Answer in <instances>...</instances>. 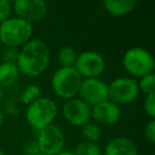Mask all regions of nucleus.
<instances>
[{"label":"nucleus","instance_id":"obj_1","mask_svg":"<svg viewBox=\"0 0 155 155\" xmlns=\"http://www.w3.org/2000/svg\"><path fill=\"white\" fill-rule=\"evenodd\" d=\"M49 61L50 50L48 46L41 39H31L21 47L16 65L19 73L35 78L45 72Z\"/></svg>","mask_w":155,"mask_h":155},{"label":"nucleus","instance_id":"obj_2","mask_svg":"<svg viewBox=\"0 0 155 155\" xmlns=\"http://www.w3.org/2000/svg\"><path fill=\"white\" fill-rule=\"evenodd\" d=\"M33 34V26L18 17H10L0 24V43L10 48L22 47Z\"/></svg>","mask_w":155,"mask_h":155},{"label":"nucleus","instance_id":"obj_3","mask_svg":"<svg viewBox=\"0 0 155 155\" xmlns=\"http://www.w3.org/2000/svg\"><path fill=\"white\" fill-rule=\"evenodd\" d=\"M82 80L83 78L74 67H60L52 75V91L64 100L73 99L79 94Z\"/></svg>","mask_w":155,"mask_h":155},{"label":"nucleus","instance_id":"obj_4","mask_svg":"<svg viewBox=\"0 0 155 155\" xmlns=\"http://www.w3.org/2000/svg\"><path fill=\"white\" fill-rule=\"evenodd\" d=\"M58 112V104L54 100L48 97H41L31 104L26 110L27 122L34 129L43 130L49 125L53 124Z\"/></svg>","mask_w":155,"mask_h":155},{"label":"nucleus","instance_id":"obj_5","mask_svg":"<svg viewBox=\"0 0 155 155\" xmlns=\"http://www.w3.org/2000/svg\"><path fill=\"white\" fill-rule=\"evenodd\" d=\"M125 71L134 79H139L153 72L155 61L149 50L142 47H133L125 51L122 58Z\"/></svg>","mask_w":155,"mask_h":155},{"label":"nucleus","instance_id":"obj_6","mask_svg":"<svg viewBox=\"0 0 155 155\" xmlns=\"http://www.w3.org/2000/svg\"><path fill=\"white\" fill-rule=\"evenodd\" d=\"M137 80L134 78H117L108 84V100L117 105H127L139 95Z\"/></svg>","mask_w":155,"mask_h":155},{"label":"nucleus","instance_id":"obj_7","mask_svg":"<svg viewBox=\"0 0 155 155\" xmlns=\"http://www.w3.org/2000/svg\"><path fill=\"white\" fill-rule=\"evenodd\" d=\"M74 68L83 79L99 78L105 70V60L96 51H84L78 54Z\"/></svg>","mask_w":155,"mask_h":155},{"label":"nucleus","instance_id":"obj_8","mask_svg":"<svg viewBox=\"0 0 155 155\" xmlns=\"http://www.w3.org/2000/svg\"><path fill=\"white\" fill-rule=\"evenodd\" d=\"M36 141L41 153L46 155H58L64 149L65 136L58 125L51 124L39 131Z\"/></svg>","mask_w":155,"mask_h":155},{"label":"nucleus","instance_id":"obj_9","mask_svg":"<svg viewBox=\"0 0 155 155\" xmlns=\"http://www.w3.org/2000/svg\"><path fill=\"white\" fill-rule=\"evenodd\" d=\"M78 95L89 106L108 100V84L99 78L83 79Z\"/></svg>","mask_w":155,"mask_h":155},{"label":"nucleus","instance_id":"obj_10","mask_svg":"<svg viewBox=\"0 0 155 155\" xmlns=\"http://www.w3.org/2000/svg\"><path fill=\"white\" fill-rule=\"evenodd\" d=\"M16 17L32 25L47 15V3L43 0H16L12 3Z\"/></svg>","mask_w":155,"mask_h":155},{"label":"nucleus","instance_id":"obj_11","mask_svg":"<svg viewBox=\"0 0 155 155\" xmlns=\"http://www.w3.org/2000/svg\"><path fill=\"white\" fill-rule=\"evenodd\" d=\"M62 114L68 123L82 127L91 121V107L80 98H73L63 104Z\"/></svg>","mask_w":155,"mask_h":155},{"label":"nucleus","instance_id":"obj_12","mask_svg":"<svg viewBox=\"0 0 155 155\" xmlns=\"http://www.w3.org/2000/svg\"><path fill=\"white\" fill-rule=\"evenodd\" d=\"M121 118L120 106L113 103L110 100L91 106V119L98 125H113L117 123Z\"/></svg>","mask_w":155,"mask_h":155},{"label":"nucleus","instance_id":"obj_13","mask_svg":"<svg viewBox=\"0 0 155 155\" xmlns=\"http://www.w3.org/2000/svg\"><path fill=\"white\" fill-rule=\"evenodd\" d=\"M104 155H138V147L130 138L115 137L106 143Z\"/></svg>","mask_w":155,"mask_h":155},{"label":"nucleus","instance_id":"obj_14","mask_svg":"<svg viewBox=\"0 0 155 155\" xmlns=\"http://www.w3.org/2000/svg\"><path fill=\"white\" fill-rule=\"evenodd\" d=\"M138 2L136 0H106L103 2L106 12L113 16H123L133 12Z\"/></svg>","mask_w":155,"mask_h":155},{"label":"nucleus","instance_id":"obj_15","mask_svg":"<svg viewBox=\"0 0 155 155\" xmlns=\"http://www.w3.org/2000/svg\"><path fill=\"white\" fill-rule=\"evenodd\" d=\"M19 70L15 63H0V87H10L18 80Z\"/></svg>","mask_w":155,"mask_h":155},{"label":"nucleus","instance_id":"obj_16","mask_svg":"<svg viewBox=\"0 0 155 155\" xmlns=\"http://www.w3.org/2000/svg\"><path fill=\"white\" fill-rule=\"evenodd\" d=\"M78 52L72 47H63L58 53V63L60 67H74Z\"/></svg>","mask_w":155,"mask_h":155},{"label":"nucleus","instance_id":"obj_17","mask_svg":"<svg viewBox=\"0 0 155 155\" xmlns=\"http://www.w3.org/2000/svg\"><path fill=\"white\" fill-rule=\"evenodd\" d=\"M82 136L84 138V141L97 143L102 136L101 127L94 121H89L88 123L82 127Z\"/></svg>","mask_w":155,"mask_h":155},{"label":"nucleus","instance_id":"obj_18","mask_svg":"<svg viewBox=\"0 0 155 155\" xmlns=\"http://www.w3.org/2000/svg\"><path fill=\"white\" fill-rule=\"evenodd\" d=\"M41 89L38 85L36 84H30L21 91L20 95V101L24 104H31L32 102H34L35 100H37L38 98H41Z\"/></svg>","mask_w":155,"mask_h":155},{"label":"nucleus","instance_id":"obj_19","mask_svg":"<svg viewBox=\"0 0 155 155\" xmlns=\"http://www.w3.org/2000/svg\"><path fill=\"white\" fill-rule=\"evenodd\" d=\"M75 155H101V149L97 143L88 141H81L75 147V150L73 151Z\"/></svg>","mask_w":155,"mask_h":155},{"label":"nucleus","instance_id":"obj_20","mask_svg":"<svg viewBox=\"0 0 155 155\" xmlns=\"http://www.w3.org/2000/svg\"><path fill=\"white\" fill-rule=\"evenodd\" d=\"M138 88L139 91L150 95V94H155V74L154 72H151L149 74H146L143 77L139 78L137 80Z\"/></svg>","mask_w":155,"mask_h":155},{"label":"nucleus","instance_id":"obj_21","mask_svg":"<svg viewBox=\"0 0 155 155\" xmlns=\"http://www.w3.org/2000/svg\"><path fill=\"white\" fill-rule=\"evenodd\" d=\"M143 110L151 119L155 118V94L146 96L143 101Z\"/></svg>","mask_w":155,"mask_h":155},{"label":"nucleus","instance_id":"obj_22","mask_svg":"<svg viewBox=\"0 0 155 155\" xmlns=\"http://www.w3.org/2000/svg\"><path fill=\"white\" fill-rule=\"evenodd\" d=\"M12 3L9 0H0V24L11 17Z\"/></svg>","mask_w":155,"mask_h":155},{"label":"nucleus","instance_id":"obj_23","mask_svg":"<svg viewBox=\"0 0 155 155\" xmlns=\"http://www.w3.org/2000/svg\"><path fill=\"white\" fill-rule=\"evenodd\" d=\"M18 51L16 48H10L8 47L5 50H3L2 52V62H7V63H15L18 58Z\"/></svg>","mask_w":155,"mask_h":155},{"label":"nucleus","instance_id":"obj_24","mask_svg":"<svg viewBox=\"0 0 155 155\" xmlns=\"http://www.w3.org/2000/svg\"><path fill=\"white\" fill-rule=\"evenodd\" d=\"M143 133H144V137L151 143H153L155 141V119H150V121L144 125Z\"/></svg>","mask_w":155,"mask_h":155},{"label":"nucleus","instance_id":"obj_25","mask_svg":"<svg viewBox=\"0 0 155 155\" xmlns=\"http://www.w3.org/2000/svg\"><path fill=\"white\" fill-rule=\"evenodd\" d=\"M24 152L26 155H36L39 152L38 144L36 140H29L24 147Z\"/></svg>","mask_w":155,"mask_h":155},{"label":"nucleus","instance_id":"obj_26","mask_svg":"<svg viewBox=\"0 0 155 155\" xmlns=\"http://www.w3.org/2000/svg\"><path fill=\"white\" fill-rule=\"evenodd\" d=\"M58 155H75V154L72 152V151H64V150H63L62 152L58 153Z\"/></svg>","mask_w":155,"mask_h":155},{"label":"nucleus","instance_id":"obj_27","mask_svg":"<svg viewBox=\"0 0 155 155\" xmlns=\"http://www.w3.org/2000/svg\"><path fill=\"white\" fill-rule=\"evenodd\" d=\"M3 120H5V114L1 110H0V125L3 123Z\"/></svg>","mask_w":155,"mask_h":155},{"label":"nucleus","instance_id":"obj_28","mask_svg":"<svg viewBox=\"0 0 155 155\" xmlns=\"http://www.w3.org/2000/svg\"><path fill=\"white\" fill-rule=\"evenodd\" d=\"M2 98H3V89L0 87V103L2 101Z\"/></svg>","mask_w":155,"mask_h":155},{"label":"nucleus","instance_id":"obj_29","mask_svg":"<svg viewBox=\"0 0 155 155\" xmlns=\"http://www.w3.org/2000/svg\"><path fill=\"white\" fill-rule=\"evenodd\" d=\"M0 155H5V153L3 152V150L1 148H0Z\"/></svg>","mask_w":155,"mask_h":155},{"label":"nucleus","instance_id":"obj_30","mask_svg":"<svg viewBox=\"0 0 155 155\" xmlns=\"http://www.w3.org/2000/svg\"><path fill=\"white\" fill-rule=\"evenodd\" d=\"M36 155H46V154H43V153H37Z\"/></svg>","mask_w":155,"mask_h":155},{"label":"nucleus","instance_id":"obj_31","mask_svg":"<svg viewBox=\"0 0 155 155\" xmlns=\"http://www.w3.org/2000/svg\"><path fill=\"white\" fill-rule=\"evenodd\" d=\"M0 51H1V43H0Z\"/></svg>","mask_w":155,"mask_h":155}]
</instances>
